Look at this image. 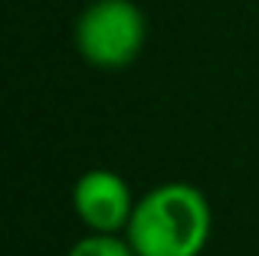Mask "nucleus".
<instances>
[{
	"label": "nucleus",
	"mask_w": 259,
	"mask_h": 256,
	"mask_svg": "<svg viewBox=\"0 0 259 256\" xmlns=\"http://www.w3.org/2000/svg\"><path fill=\"white\" fill-rule=\"evenodd\" d=\"M213 214L203 191L171 181L138 197L125 237L138 256H200L207 250Z\"/></svg>",
	"instance_id": "nucleus-1"
},
{
	"label": "nucleus",
	"mask_w": 259,
	"mask_h": 256,
	"mask_svg": "<svg viewBox=\"0 0 259 256\" xmlns=\"http://www.w3.org/2000/svg\"><path fill=\"white\" fill-rule=\"evenodd\" d=\"M148 26L132 0H95L76 20V50L95 69H125L138 59Z\"/></svg>",
	"instance_id": "nucleus-2"
},
{
	"label": "nucleus",
	"mask_w": 259,
	"mask_h": 256,
	"mask_svg": "<svg viewBox=\"0 0 259 256\" xmlns=\"http://www.w3.org/2000/svg\"><path fill=\"white\" fill-rule=\"evenodd\" d=\"M135 194L128 181L115 171L95 167L85 171L72 187V207H76L79 220L95 233H118L128 227L135 214Z\"/></svg>",
	"instance_id": "nucleus-3"
},
{
	"label": "nucleus",
	"mask_w": 259,
	"mask_h": 256,
	"mask_svg": "<svg viewBox=\"0 0 259 256\" xmlns=\"http://www.w3.org/2000/svg\"><path fill=\"white\" fill-rule=\"evenodd\" d=\"M66 256H138L128 243V237L121 240L118 233H89V237L76 240Z\"/></svg>",
	"instance_id": "nucleus-4"
}]
</instances>
